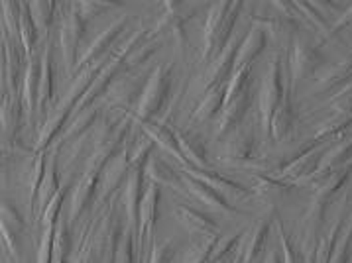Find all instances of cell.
Returning a JSON list of instances; mask_svg holds the SVG:
<instances>
[{"label":"cell","instance_id":"17","mask_svg":"<svg viewBox=\"0 0 352 263\" xmlns=\"http://www.w3.org/2000/svg\"><path fill=\"white\" fill-rule=\"evenodd\" d=\"M182 181H184L185 193L195 196L199 203H203L205 207H209L211 210H217V212H221V214H226V216H239L240 214L239 208L232 207L225 194L214 191L212 187L205 185L203 181L195 179V177H191V175H187V173H182Z\"/></svg>","mask_w":352,"mask_h":263},{"label":"cell","instance_id":"27","mask_svg":"<svg viewBox=\"0 0 352 263\" xmlns=\"http://www.w3.org/2000/svg\"><path fill=\"white\" fill-rule=\"evenodd\" d=\"M140 128L142 134H146V136L152 139L154 144H157L162 150H166L173 159H177V161L182 163V167H187V161H185L184 153L179 150L177 138H175V132H173L168 124H160V122L150 120V122L140 124Z\"/></svg>","mask_w":352,"mask_h":263},{"label":"cell","instance_id":"52","mask_svg":"<svg viewBox=\"0 0 352 263\" xmlns=\"http://www.w3.org/2000/svg\"><path fill=\"white\" fill-rule=\"evenodd\" d=\"M260 263H282V258H280L278 249L270 248L266 249V253H264V258H262V262Z\"/></svg>","mask_w":352,"mask_h":263},{"label":"cell","instance_id":"15","mask_svg":"<svg viewBox=\"0 0 352 263\" xmlns=\"http://www.w3.org/2000/svg\"><path fill=\"white\" fill-rule=\"evenodd\" d=\"M252 26L262 30L266 36H272L282 47H292L294 40L299 36V20L278 12L274 16H252Z\"/></svg>","mask_w":352,"mask_h":263},{"label":"cell","instance_id":"28","mask_svg":"<svg viewBox=\"0 0 352 263\" xmlns=\"http://www.w3.org/2000/svg\"><path fill=\"white\" fill-rule=\"evenodd\" d=\"M266 43H268V36H266L260 28L250 26L248 32H246L244 42L240 43L239 54H236V59H234V71L252 67L254 59L264 52ZM234 71H232V73H234Z\"/></svg>","mask_w":352,"mask_h":263},{"label":"cell","instance_id":"13","mask_svg":"<svg viewBox=\"0 0 352 263\" xmlns=\"http://www.w3.org/2000/svg\"><path fill=\"white\" fill-rule=\"evenodd\" d=\"M126 26H128V16H122V18H118V20L111 22V24L102 30L93 42L87 45V49H85L83 54L79 56L77 69L79 71L85 69V67H89L91 63H97V61H100V59H104V57L111 56L109 52H111L113 43L120 38V34H124Z\"/></svg>","mask_w":352,"mask_h":263},{"label":"cell","instance_id":"21","mask_svg":"<svg viewBox=\"0 0 352 263\" xmlns=\"http://www.w3.org/2000/svg\"><path fill=\"white\" fill-rule=\"evenodd\" d=\"M40 75H42V56H34L26 59V71L20 87V98L24 104V114L30 122L38 114V89H40Z\"/></svg>","mask_w":352,"mask_h":263},{"label":"cell","instance_id":"25","mask_svg":"<svg viewBox=\"0 0 352 263\" xmlns=\"http://www.w3.org/2000/svg\"><path fill=\"white\" fill-rule=\"evenodd\" d=\"M352 83V56L346 57L337 65H331L317 75V81L313 87V93H327V91H338L342 87Z\"/></svg>","mask_w":352,"mask_h":263},{"label":"cell","instance_id":"34","mask_svg":"<svg viewBox=\"0 0 352 263\" xmlns=\"http://www.w3.org/2000/svg\"><path fill=\"white\" fill-rule=\"evenodd\" d=\"M346 216H349V214H340V216H337L335 220L327 226V230L321 234L319 246H317L315 263H329L331 255H333V249L337 246L338 236H340V230H342V226H344Z\"/></svg>","mask_w":352,"mask_h":263},{"label":"cell","instance_id":"24","mask_svg":"<svg viewBox=\"0 0 352 263\" xmlns=\"http://www.w3.org/2000/svg\"><path fill=\"white\" fill-rule=\"evenodd\" d=\"M0 122H2V139L4 144H12L14 141L16 132L20 128L22 116H24V104L20 95H8L2 91V104H0Z\"/></svg>","mask_w":352,"mask_h":263},{"label":"cell","instance_id":"16","mask_svg":"<svg viewBox=\"0 0 352 263\" xmlns=\"http://www.w3.org/2000/svg\"><path fill=\"white\" fill-rule=\"evenodd\" d=\"M294 95L296 89L292 87V75L285 65V91H283V98L280 106L274 112L272 118V126H270V138L276 141H282L289 136L294 122H296V111H294Z\"/></svg>","mask_w":352,"mask_h":263},{"label":"cell","instance_id":"1","mask_svg":"<svg viewBox=\"0 0 352 263\" xmlns=\"http://www.w3.org/2000/svg\"><path fill=\"white\" fill-rule=\"evenodd\" d=\"M242 2H219L212 4L207 12V20L203 26V52L201 59L211 63L219 56L234 36V26L239 20Z\"/></svg>","mask_w":352,"mask_h":263},{"label":"cell","instance_id":"29","mask_svg":"<svg viewBox=\"0 0 352 263\" xmlns=\"http://www.w3.org/2000/svg\"><path fill=\"white\" fill-rule=\"evenodd\" d=\"M54 98V52L52 42L45 40L42 52V75L38 89V114H45Z\"/></svg>","mask_w":352,"mask_h":263},{"label":"cell","instance_id":"11","mask_svg":"<svg viewBox=\"0 0 352 263\" xmlns=\"http://www.w3.org/2000/svg\"><path fill=\"white\" fill-rule=\"evenodd\" d=\"M24 49L22 43L2 36V91L8 95H20V87L24 79Z\"/></svg>","mask_w":352,"mask_h":263},{"label":"cell","instance_id":"23","mask_svg":"<svg viewBox=\"0 0 352 263\" xmlns=\"http://www.w3.org/2000/svg\"><path fill=\"white\" fill-rule=\"evenodd\" d=\"M99 104H93L87 111L75 114L73 120H71V124L65 126V130L56 139V150L61 152L65 146H73L75 141H79L83 136H87L97 126V122H99Z\"/></svg>","mask_w":352,"mask_h":263},{"label":"cell","instance_id":"2","mask_svg":"<svg viewBox=\"0 0 352 263\" xmlns=\"http://www.w3.org/2000/svg\"><path fill=\"white\" fill-rule=\"evenodd\" d=\"M283 91H285V63H283L282 54H276L270 57L262 83L258 89V122L268 138L272 118L282 102Z\"/></svg>","mask_w":352,"mask_h":263},{"label":"cell","instance_id":"51","mask_svg":"<svg viewBox=\"0 0 352 263\" xmlns=\"http://www.w3.org/2000/svg\"><path fill=\"white\" fill-rule=\"evenodd\" d=\"M351 26H352V4H349V6H346V8L337 16V20L333 22V26H331V32H329L327 40H329V38H335L338 32L351 28Z\"/></svg>","mask_w":352,"mask_h":263},{"label":"cell","instance_id":"20","mask_svg":"<svg viewBox=\"0 0 352 263\" xmlns=\"http://www.w3.org/2000/svg\"><path fill=\"white\" fill-rule=\"evenodd\" d=\"M175 216H177V220L184 224L185 230L191 236H195L197 240L219 238L221 236V226L217 224V220L211 218L209 214L197 210V208L189 207V205H177L175 207Z\"/></svg>","mask_w":352,"mask_h":263},{"label":"cell","instance_id":"10","mask_svg":"<svg viewBox=\"0 0 352 263\" xmlns=\"http://www.w3.org/2000/svg\"><path fill=\"white\" fill-rule=\"evenodd\" d=\"M130 171H132V163H130V144L126 141L120 148V152L114 155L113 159L107 163L104 171H102L99 193H97V207H99V212L109 203V198L113 196L114 191H118V187L122 183H126Z\"/></svg>","mask_w":352,"mask_h":263},{"label":"cell","instance_id":"40","mask_svg":"<svg viewBox=\"0 0 352 263\" xmlns=\"http://www.w3.org/2000/svg\"><path fill=\"white\" fill-rule=\"evenodd\" d=\"M297 8L299 16L307 22V26L319 32V34H324V40L331 32V26L327 24V18H324V12H321L317 8V4H311V2H294Z\"/></svg>","mask_w":352,"mask_h":263},{"label":"cell","instance_id":"22","mask_svg":"<svg viewBox=\"0 0 352 263\" xmlns=\"http://www.w3.org/2000/svg\"><path fill=\"white\" fill-rule=\"evenodd\" d=\"M184 173H187V175H191V177H195V179L199 181H203L205 185H209V187H212L214 191H219V193L225 194V196H234V198H239V201H244V198H250V196H254V193L250 191V189L242 187L240 183L228 179V177L221 175V173H217V171H212V169L184 167Z\"/></svg>","mask_w":352,"mask_h":263},{"label":"cell","instance_id":"4","mask_svg":"<svg viewBox=\"0 0 352 263\" xmlns=\"http://www.w3.org/2000/svg\"><path fill=\"white\" fill-rule=\"evenodd\" d=\"M329 146L323 144H309L305 141V148L289 157L287 161H283L280 167H274L272 171H268V175L276 177V179L283 181L292 187L297 185H307L311 177L317 173V169L321 165L324 152Z\"/></svg>","mask_w":352,"mask_h":263},{"label":"cell","instance_id":"9","mask_svg":"<svg viewBox=\"0 0 352 263\" xmlns=\"http://www.w3.org/2000/svg\"><path fill=\"white\" fill-rule=\"evenodd\" d=\"M244 30L242 32H234V36L230 38V42L226 43V47L219 54V56L212 59L211 63L207 65L205 73L201 75V83H199L197 91L199 93H209L211 89L219 87V84L228 83L232 71H234V59L239 54L240 43L244 42Z\"/></svg>","mask_w":352,"mask_h":263},{"label":"cell","instance_id":"49","mask_svg":"<svg viewBox=\"0 0 352 263\" xmlns=\"http://www.w3.org/2000/svg\"><path fill=\"white\" fill-rule=\"evenodd\" d=\"M175 249H177L175 238H168V240H164L160 244H154L146 263H171L173 255H175Z\"/></svg>","mask_w":352,"mask_h":263},{"label":"cell","instance_id":"14","mask_svg":"<svg viewBox=\"0 0 352 263\" xmlns=\"http://www.w3.org/2000/svg\"><path fill=\"white\" fill-rule=\"evenodd\" d=\"M252 84H250L236 97L225 102L223 111L219 114V120H217V130H214L217 138H228L234 130H239L240 122L244 120V116L252 106Z\"/></svg>","mask_w":352,"mask_h":263},{"label":"cell","instance_id":"33","mask_svg":"<svg viewBox=\"0 0 352 263\" xmlns=\"http://www.w3.org/2000/svg\"><path fill=\"white\" fill-rule=\"evenodd\" d=\"M250 191L254 193V196L266 201V203H272L276 198H280L282 194L289 193L292 191V185L283 183V181L272 177L268 173H258L252 177V187Z\"/></svg>","mask_w":352,"mask_h":263},{"label":"cell","instance_id":"45","mask_svg":"<svg viewBox=\"0 0 352 263\" xmlns=\"http://www.w3.org/2000/svg\"><path fill=\"white\" fill-rule=\"evenodd\" d=\"M327 108L337 116H352V83L335 91L327 102Z\"/></svg>","mask_w":352,"mask_h":263},{"label":"cell","instance_id":"31","mask_svg":"<svg viewBox=\"0 0 352 263\" xmlns=\"http://www.w3.org/2000/svg\"><path fill=\"white\" fill-rule=\"evenodd\" d=\"M175 132V138H177V144H179V150L184 153L185 161H187V167H197V169H211L209 161H207V153H205V146L203 141L189 134V132H184V130H173Z\"/></svg>","mask_w":352,"mask_h":263},{"label":"cell","instance_id":"43","mask_svg":"<svg viewBox=\"0 0 352 263\" xmlns=\"http://www.w3.org/2000/svg\"><path fill=\"white\" fill-rule=\"evenodd\" d=\"M136 236L138 232L130 226H124V236L120 240V246L116 249L114 255V263H138V255H136Z\"/></svg>","mask_w":352,"mask_h":263},{"label":"cell","instance_id":"44","mask_svg":"<svg viewBox=\"0 0 352 263\" xmlns=\"http://www.w3.org/2000/svg\"><path fill=\"white\" fill-rule=\"evenodd\" d=\"M0 12H2V34L16 40L18 28H20V2H2Z\"/></svg>","mask_w":352,"mask_h":263},{"label":"cell","instance_id":"53","mask_svg":"<svg viewBox=\"0 0 352 263\" xmlns=\"http://www.w3.org/2000/svg\"><path fill=\"white\" fill-rule=\"evenodd\" d=\"M104 263H114V258H113V260H107V262H104Z\"/></svg>","mask_w":352,"mask_h":263},{"label":"cell","instance_id":"35","mask_svg":"<svg viewBox=\"0 0 352 263\" xmlns=\"http://www.w3.org/2000/svg\"><path fill=\"white\" fill-rule=\"evenodd\" d=\"M18 38L22 43V49H24V56L26 59L34 56V47L38 43V28L34 24V18L30 14V4H20V28H18Z\"/></svg>","mask_w":352,"mask_h":263},{"label":"cell","instance_id":"18","mask_svg":"<svg viewBox=\"0 0 352 263\" xmlns=\"http://www.w3.org/2000/svg\"><path fill=\"white\" fill-rule=\"evenodd\" d=\"M0 216H2L0 230H2L4 248L8 251V258H10L12 262H18V260H20V236L24 232V218H22V214L16 210L14 205L8 203V201H2Z\"/></svg>","mask_w":352,"mask_h":263},{"label":"cell","instance_id":"26","mask_svg":"<svg viewBox=\"0 0 352 263\" xmlns=\"http://www.w3.org/2000/svg\"><path fill=\"white\" fill-rule=\"evenodd\" d=\"M144 175H146V179L157 185V187H168V189H173V191L184 189L182 173H177L160 155H150L148 163L144 167Z\"/></svg>","mask_w":352,"mask_h":263},{"label":"cell","instance_id":"39","mask_svg":"<svg viewBox=\"0 0 352 263\" xmlns=\"http://www.w3.org/2000/svg\"><path fill=\"white\" fill-rule=\"evenodd\" d=\"M45 169H47V157L45 152H40L34 155V163L30 169L28 175V208L30 212H34L36 207V198L40 193V187H42V181L45 177Z\"/></svg>","mask_w":352,"mask_h":263},{"label":"cell","instance_id":"12","mask_svg":"<svg viewBox=\"0 0 352 263\" xmlns=\"http://www.w3.org/2000/svg\"><path fill=\"white\" fill-rule=\"evenodd\" d=\"M256 153V132L250 126H240L223 144L221 159L226 165H246Z\"/></svg>","mask_w":352,"mask_h":263},{"label":"cell","instance_id":"46","mask_svg":"<svg viewBox=\"0 0 352 263\" xmlns=\"http://www.w3.org/2000/svg\"><path fill=\"white\" fill-rule=\"evenodd\" d=\"M221 238V236H219ZM219 238H205V240H197V244H193L191 248L185 251L184 262L182 263H207L211 258L212 249L217 246Z\"/></svg>","mask_w":352,"mask_h":263},{"label":"cell","instance_id":"41","mask_svg":"<svg viewBox=\"0 0 352 263\" xmlns=\"http://www.w3.org/2000/svg\"><path fill=\"white\" fill-rule=\"evenodd\" d=\"M351 248H352V210L349 212L344 226L340 230L338 236V242L335 249H333V255L329 263H349L351 262Z\"/></svg>","mask_w":352,"mask_h":263},{"label":"cell","instance_id":"3","mask_svg":"<svg viewBox=\"0 0 352 263\" xmlns=\"http://www.w3.org/2000/svg\"><path fill=\"white\" fill-rule=\"evenodd\" d=\"M171 63H160L150 73L146 87L142 95L136 100V104L130 108V116L134 126L150 122L157 112L162 111L164 102L168 100L169 89H171Z\"/></svg>","mask_w":352,"mask_h":263},{"label":"cell","instance_id":"37","mask_svg":"<svg viewBox=\"0 0 352 263\" xmlns=\"http://www.w3.org/2000/svg\"><path fill=\"white\" fill-rule=\"evenodd\" d=\"M73 255V236H71L69 220L59 218L54 242V262L52 263H69Z\"/></svg>","mask_w":352,"mask_h":263},{"label":"cell","instance_id":"32","mask_svg":"<svg viewBox=\"0 0 352 263\" xmlns=\"http://www.w3.org/2000/svg\"><path fill=\"white\" fill-rule=\"evenodd\" d=\"M225 98H226V83L219 84V87L211 89L209 93H205L203 98H201V102L197 104L195 112L191 114V122H197V124H201V122L211 120L212 116L221 114L223 106H225Z\"/></svg>","mask_w":352,"mask_h":263},{"label":"cell","instance_id":"50","mask_svg":"<svg viewBox=\"0 0 352 263\" xmlns=\"http://www.w3.org/2000/svg\"><path fill=\"white\" fill-rule=\"evenodd\" d=\"M114 6H116L114 2H75V8H77V12L81 14V18H83L85 22L97 18V16L102 14V12L114 8Z\"/></svg>","mask_w":352,"mask_h":263},{"label":"cell","instance_id":"36","mask_svg":"<svg viewBox=\"0 0 352 263\" xmlns=\"http://www.w3.org/2000/svg\"><path fill=\"white\" fill-rule=\"evenodd\" d=\"M59 10H61V4H56V2H32L30 4V14L34 18V24L42 40L47 38L50 30L54 26V18Z\"/></svg>","mask_w":352,"mask_h":263},{"label":"cell","instance_id":"7","mask_svg":"<svg viewBox=\"0 0 352 263\" xmlns=\"http://www.w3.org/2000/svg\"><path fill=\"white\" fill-rule=\"evenodd\" d=\"M61 24H59V49L65 63V69L71 73L79 61V43L87 32V22L77 12L75 4H61Z\"/></svg>","mask_w":352,"mask_h":263},{"label":"cell","instance_id":"30","mask_svg":"<svg viewBox=\"0 0 352 263\" xmlns=\"http://www.w3.org/2000/svg\"><path fill=\"white\" fill-rule=\"evenodd\" d=\"M57 153H59V150L54 148L52 157L47 159L45 177L42 181V187H40V193H38V198H36V207H34L32 216H38V212L42 216V212L54 201V196L61 191V187H59V171H57Z\"/></svg>","mask_w":352,"mask_h":263},{"label":"cell","instance_id":"8","mask_svg":"<svg viewBox=\"0 0 352 263\" xmlns=\"http://www.w3.org/2000/svg\"><path fill=\"white\" fill-rule=\"evenodd\" d=\"M162 187H157L154 183H146V191L142 196L140 214H138V236H136V255L138 263H146V249L150 244V249L154 246V228L160 214V196H162Z\"/></svg>","mask_w":352,"mask_h":263},{"label":"cell","instance_id":"38","mask_svg":"<svg viewBox=\"0 0 352 263\" xmlns=\"http://www.w3.org/2000/svg\"><path fill=\"white\" fill-rule=\"evenodd\" d=\"M160 45H162V36H157V34H152L150 32V36L144 40V42L128 56L126 59V71H138L144 67V63L150 59V57L154 56L155 52L160 49Z\"/></svg>","mask_w":352,"mask_h":263},{"label":"cell","instance_id":"5","mask_svg":"<svg viewBox=\"0 0 352 263\" xmlns=\"http://www.w3.org/2000/svg\"><path fill=\"white\" fill-rule=\"evenodd\" d=\"M285 65L292 75V87L297 89V84L303 83L305 79L317 77L323 71L324 56L319 43H313L305 36H297L289 47Z\"/></svg>","mask_w":352,"mask_h":263},{"label":"cell","instance_id":"54","mask_svg":"<svg viewBox=\"0 0 352 263\" xmlns=\"http://www.w3.org/2000/svg\"><path fill=\"white\" fill-rule=\"evenodd\" d=\"M8 263H18V262H12V260H10V258H8Z\"/></svg>","mask_w":352,"mask_h":263},{"label":"cell","instance_id":"19","mask_svg":"<svg viewBox=\"0 0 352 263\" xmlns=\"http://www.w3.org/2000/svg\"><path fill=\"white\" fill-rule=\"evenodd\" d=\"M144 167H132L130 175H128L126 183H124V191L120 196L122 208L126 212V224L130 228H134L138 232V214H140V203L146 185H144Z\"/></svg>","mask_w":352,"mask_h":263},{"label":"cell","instance_id":"47","mask_svg":"<svg viewBox=\"0 0 352 263\" xmlns=\"http://www.w3.org/2000/svg\"><path fill=\"white\" fill-rule=\"evenodd\" d=\"M276 230H278V242H280V251H282V263H305L303 262V258H301V253L297 251L296 246L292 244V240H289V236L285 234V230H283V224L282 220L278 218V214H276Z\"/></svg>","mask_w":352,"mask_h":263},{"label":"cell","instance_id":"6","mask_svg":"<svg viewBox=\"0 0 352 263\" xmlns=\"http://www.w3.org/2000/svg\"><path fill=\"white\" fill-rule=\"evenodd\" d=\"M150 73L144 69L138 71H124L122 75H118L114 79V83L109 87V91L102 95L99 106L107 111H130L128 106L136 104V100L142 95L146 81H148Z\"/></svg>","mask_w":352,"mask_h":263},{"label":"cell","instance_id":"42","mask_svg":"<svg viewBox=\"0 0 352 263\" xmlns=\"http://www.w3.org/2000/svg\"><path fill=\"white\" fill-rule=\"evenodd\" d=\"M57 224H43L40 242H38V251H36V263H52L54 262V242H56Z\"/></svg>","mask_w":352,"mask_h":263},{"label":"cell","instance_id":"48","mask_svg":"<svg viewBox=\"0 0 352 263\" xmlns=\"http://www.w3.org/2000/svg\"><path fill=\"white\" fill-rule=\"evenodd\" d=\"M252 84V67H246V69L234 71L226 83V98L225 102H228L230 98H234L239 93H242L246 87Z\"/></svg>","mask_w":352,"mask_h":263}]
</instances>
